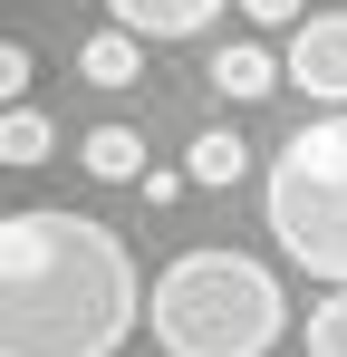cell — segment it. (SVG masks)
Returning <instances> with one entry per match:
<instances>
[{"label": "cell", "mask_w": 347, "mask_h": 357, "mask_svg": "<svg viewBox=\"0 0 347 357\" xmlns=\"http://www.w3.org/2000/svg\"><path fill=\"white\" fill-rule=\"evenodd\" d=\"M145 328L135 251L87 213H0V357H125Z\"/></svg>", "instance_id": "cell-1"}, {"label": "cell", "mask_w": 347, "mask_h": 357, "mask_svg": "<svg viewBox=\"0 0 347 357\" xmlns=\"http://www.w3.org/2000/svg\"><path fill=\"white\" fill-rule=\"evenodd\" d=\"M145 328L164 357H270L289 338V290L251 251H183L155 280Z\"/></svg>", "instance_id": "cell-2"}, {"label": "cell", "mask_w": 347, "mask_h": 357, "mask_svg": "<svg viewBox=\"0 0 347 357\" xmlns=\"http://www.w3.org/2000/svg\"><path fill=\"white\" fill-rule=\"evenodd\" d=\"M261 222L318 290H347V107L280 135L261 174Z\"/></svg>", "instance_id": "cell-3"}, {"label": "cell", "mask_w": 347, "mask_h": 357, "mask_svg": "<svg viewBox=\"0 0 347 357\" xmlns=\"http://www.w3.org/2000/svg\"><path fill=\"white\" fill-rule=\"evenodd\" d=\"M280 77L309 87L318 107H347V10H309L280 49Z\"/></svg>", "instance_id": "cell-4"}, {"label": "cell", "mask_w": 347, "mask_h": 357, "mask_svg": "<svg viewBox=\"0 0 347 357\" xmlns=\"http://www.w3.org/2000/svg\"><path fill=\"white\" fill-rule=\"evenodd\" d=\"M222 10H231V0H107V20L135 29V39H203Z\"/></svg>", "instance_id": "cell-5"}, {"label": "cell", "mask_w": 347, "mask_h": 357, "mask_svg": "<svg viewBox=\"0 0 347 357\" xmlns=\"http://www.w3.org/2000/svg\"><path fill=\"white\" fill-rule=\"evenodd\" d=\"M203 87H222V97H241V107H251V97H280V59H270L261 39H222L213 68H203Z\"/></svg>", "instance_id": "cell-6"}, {"label": "cell", "mask_w": 347, "mask_h": 357, "mask_svg": "<svg viewBox=\"0 0 347 357\" xmlns=\"http://www.w3.org/2000/svg\"><path fill=\"white\" fill-rule=\"evenodd\" d=\"M135 68H145V39H135V29H116V20L77 49V77H87V87H135Z\"/></svg>", "instance_id": "cell-7"}, {"label": "cell", "mask_w": 347, "mask_h": 357, "mask_svg": "<svg viewBox=\"0 0 347 357\" xmlns=\"http://www.w3.org/2000/svg\"><path fill=\"white\" fill-rule=\"evenodd\" d=\"M77 165H87L97 183H135L145 174V135H135V126H97V135L77 145Z\"/></svg>", "instance_id": "cell-8"}, {"label": "cell", "mask_w": 347, "mask_h": 357, "mask_svg": "<svg viewBox=\"0 0 347 357\" xmlns=\"http://www.w3.org/2000/svg\"><path fill=\"white\" fill-rule=\"evenodd\" d=\"M49 145H58V126L39 116V107H0V165H10V174L49 165Z\"/></svg>", "instance_id": "cell-9"}, {"label": "cell", "mask_w": 347, "mask_h": 357, "mask_svg": "<svg viewBox=\"0 0 347 357\" xmlns=\"http://www.w3.org/2000/svg\"><path fill=\"white\" fill-rule=\"evenodd\" d=\"M183 174H193V183H241V174H251V145L213 126V135H193V145H183Z\"/></svg>", "instance_id": "cell-10"}, {"label": "cell", "mask_w": 347, "mask_h": 357, "mask_svg": "<svg viewBox=\"0 0 347 357\" xmlns=\"http://www.w3.org/2000/svg\"><path fill=\"white\" fill-rule=\"evenodd\" d=\"M309 357H347V290L309 299Z\"/></svg>", "instance_id": "cell-11"}, {"label": "cell", "mask_w": 347, "mask_h": 357, "mask_svg": "<svg viewBox=\"0 0 347 357\" xmlns=\"http://www.w3.org/2000/svg\"><path fill=\"white\" fill-rule=\"evenodd\" d=\"M241 20H251V29H299L309 0H241Z\"/></svg>", "instance_id": "cell-12"}, {"label": "cell", "mask_w": 347, "mask_h": 357, "mask_svg": "<svg viewBox=\"0 0 347 357\" xmlns=\"http://www.w3.org/2000/svg\"><path fill=\"white\" fill-rule=\"evenodd\" d=\"M20 97H29V49L0 39V107H20Z\"/></svg>", "instance_id": "cell-13"}, {"label": "cell", "mask_w": 347, "mask_h": 357, "mask_svg": "<svg viewBox=\"0 0 347 357\" xmlns=\"http://www.w3.org/2000/svg\"><path fill=\"white\" fill-rule=\"evenodd\" d=\"M183 183H193V174H174V165H155V174H145V203L164 213V203H174V193H183Z\"/></svg>", "instance_id": "cell-14"}]
</instances>
